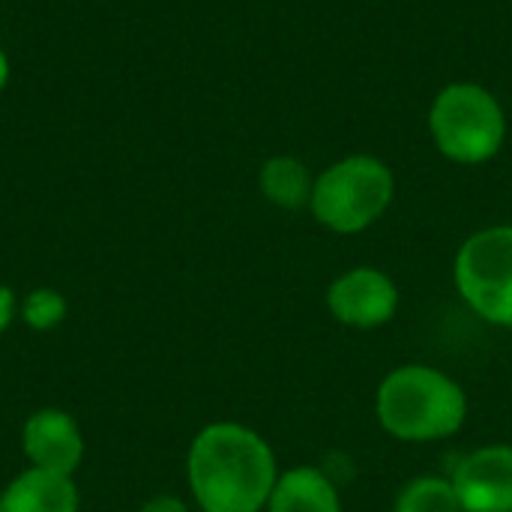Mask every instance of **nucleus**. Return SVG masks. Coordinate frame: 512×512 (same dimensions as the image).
<instances>
[{"label":"nucleus","mask_w":512,"mask_h":512,"mask_svg":"<svg viewBox=\"0 0 512 512\" xmlns=\"http://www.w3.org/2000/svg\"><path fill=\"white\" fill-rule=\"evenodd\" d=\"M465 512H512V444H486L459 459L450 474Z\"/></svg>","instance_id":"obj_7"},{"label":"nucleus","mask_w":512,"mask_h":512,"mask_svg":"<svg viewBox=\"0 0 512 512\" xmlns=\"http://www.w3.org/2000/svg\"><path fill=\"white\" fill-rule=\"evenodd\" d=\"M324 303L348 330H381L399 312V288L378 267H351L330 282Z\"/></svg>","instance_id":"obj_6"},{"label":"nucleus","mask_w":512,"mask_h":512,"mask_svg":"<svg viewBox=\"0 0 512 512\" xmlns=\"http://www.w3.org/2000/svg\"><path fill=\"white\" fill-rule=\"evenodd\" d=\"M6 84H9V57H6V51L0 48V93L6 90Z\"/></svg>","instance_id":"obj_16"},{"label":"nucleus","mask_w":512,"mask_h":512,"mask_svg":"<svg viewBox=\"0 0 512 512\" xmlns=\"http://www.w3.org/2000/svg\"><path fill=\"white\" fill-rule=\"evenodd\" d=\"M429 129L447 159L459 165H480L501 150L507 138V117L486 87L462 81L435 96Z\"/></svg>","instance_id":"obj_4"},{"label":"nucleus","mask_w":512,"mask_h":512,"mask_svg":"<svg viewBox=\"0 0 512 512\" xmlns=\"http://www.w3.org/2000/svg\"><path fill=\"white\" fill-rule=\"evenodd\" d=\"M21 447L33 468L66 474V477H72V471L84 459V438L75 420L57 408H45L27 417L21 432Z\"/></svg>","instance_id":"obj_8"},{"label":"nucleus","mask_w":512,"mask_h":512,"mask_svg":"<svg viewBox=\"0 0 512 512\" xmlns=\"http://www.w3.org/2000/svg\"><path fill=\"white\" fill-rule=\"evenodd\" d=\"M141 512H189V507L174 495H156L141 507Z\"/></svg>","instance_id":"obj_14"},{"label":"nucleus","mask_w":512,"mask_h":512,"mask_svg":"<svg viewBox=\"0 0 512 512\" xmlns=\"http://www.w3.org/2000/svg\"><path fill=\"white\" fill-rule=\"evenodd\" d=\"M390 512H465L459 498H456V489L450 483V477H414L408 480L396 501H393V510Z\"/></svg>","instance_id":"obj_12"},{"label":"nucleus","mask_w":512,"mask_h":512,"mask_svg":"<svg viewBox=\"0 0 512 512\" xmlns=\"http://www.w3.org/2000/svg\"><path fill=\"white\" fill-rule=\"evenodd\" d=\"M264 512H342L339 486L315 465L282 471Z\"/></svg>","instance_id":"obj_9"},{"label":"nucleus","mask_w":512,"mask_h":512,"mask_svg":"<svg viewBox=\"0 0 512 512\" xmlns=\"http://www.w3.org/2000/svg\"><path fill=\"white\" fill-rule=\"evenodd\" d=\"M0 512H78V492L72 477L30 468L3 489Z\"/></svg>","instance_id":"obj_10"},{"label":"nucleus","mask_w":512,"mask_h":512,"mask_svg":"<svg viewBox=\"0 0 512 512\" xmlns=\"http://www.w3.org/2000/svg\"><path fill=\"white\" fill-rule=\"evenodd\" d=\"M396 180L378 156H348L315 177L309 210L333 234H360L393 204Z\"/></svg>","instance_id":"obj_3"},{"label":"nucleus","mask_w":512,"mask_h":512,"mask_svg":"<svg viewBox=\"0 0 512 512\" xmlns=\"http://www.w3.org/2000/svg\"><path fill=\"white\" fill-rule=\"evenodd\" d=\"M66 297L54 288H36L24 297L21 315L30 330H54L66 318Z\"/></svg>","instance_id":"obj_13"},{"label":"nucleus","mask_w":512,"mask_h":512,"mask_svg":"<svg viewBox=\"0 0 512 512\" xmlns=\"http://www.w3.org/2000/svg\"><path fill=\"white\" fill-rule=\"evenodd\" d=\"M186 474L201 512H264L282 471L255 429L225 420L195 435Z\"/></svg>","instance_id":"obj_1"},{"label":"nucleus","mask_w":512,"mask_h":512,"mask_svg":"<svg viewBox=\"0 0 512 512\" xmlns=\"http://www.w3.org/2000/svg\"><path fill=\"white\" fill-rule=\"evenodd\" d=\"M453 282L477 318L512 330V225L471 234L456 252Z\"/></svg>","instance_id":"obj_5"},{"label":"nucleus","mask_w":512,"mask_h":512,"mask_svg":"<svg viewBox=\"0 0 512 512\" xmlns=\"http://www.w3.org/2000/svg\"><path fill=\"white\" fill-rule=\"evenodd\" d=\"M15 294L6 288V285H0V333L12 324V318H15Z\"/></svg>","instance_id":"obj_15"},{"label":"nucleus","mask_w":512,"mask_h":512,"mask_svg":"<svg viewBox=\"0 0 512 512\" xmlns=\"http://www.w3.org/2000/svg\"><path fill=\"white\" fill-rule=\"evenodd\" d=\"M375 417L381 429L402 444H435L462 432L468 393L438 366L405 363L378 384Z\"/></svg>","instance_id":"obj_2"},{"label":"nucleus","mask_w":512,"mask_h":512,"mask_svg":"<svg viewBox=\"0 0 512 512\" xmlns=\"http://www.w3.org/2000/svg\"><path fill=\"white\" fill-rule=\"evenodd\" d=\"M258 186H261V195L273 207L300 210V207H309L315 180H312L309 168L300 159H294V156H273V159H267L261 165Z\"/></svg>","instance_id":"obj_11"}]
</instances>
